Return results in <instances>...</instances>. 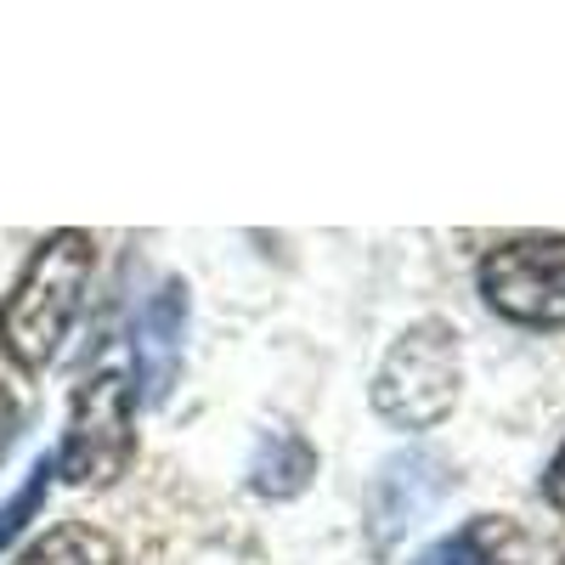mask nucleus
Masks as SVG:
<instances>
[{
  "instance_id": "nucleus-7",
  "label": "nucleus",
  "mask_w": 565,
  "mask_h": 565,
  "mask_svg": "<svg viewBox=\"0 0 565 565\" xmlns=\"http://www.w3.org/2000/svg\"><path fill=\"white\" fill-rule=\"evenodd\" d=\"M526 559H532V543L509 514H476L452 537L430 543L413 565H526Z\"/></svg>"
},
{
  "instance_id": "nucleus-10",
  "label": "nucleus",
  "mask_w": 565,
  "mask_h": 565,
  "mask_svg": "<svg viewBox=\"0 0 565 565\" xmlns=\"http://www.w3.org/2000/svg\"><path fill=\"white\" fill-rule=\"evenodd\" d=\"M52 476H57V458H40L34 469H29V481H23V492L0 509V548H7L23 526H29V514L45 503V492H52Z\"/></svg>"
},
{
  "instance_id": "nucleus-13",
  "label": "nucleus",
  "mask_w": 565,
  "mask_h": 565,
  "mask_svg": "<svg viewBox=\"0 0 565 565\" xmlns=\"http://www.w3.org/2000/svg\"><path fill=\"white\" fill-rule=\"evenodd\" d=\"M559 565H565V559H559Z\"/></svg>"
},
{
  "instance_id": "nucleus-11",
  "label": "nucleus",
  "mask_w": 565,
  "mask_h": 565,
  "mask_svg": "<svg viewBox=\"0 0 565 565\" xmlns=\"http://www.w3.org/2000/svg\"><path fill=\"white\" fill-rule=\"evenodd\" d=\"M543 492H548V503L565 514V447L554 452V463H548V476H543Z\"/></svg>"
},
{
  "instance_id": "nucleus-12",
  "label": "nucleus",
  "mask_w": 565,
  "mask_h": 565,
  "mask_svg": "<svg viewBox=\"0 0 565 565\" xmlns=\"http://www.w3.org/2000/svg\"><path fill=\"white\" fill-rule=\"evenodd\" d=\"M12 424H18V402H12V391L0 385V447L12 441Z\"/></svg>"
},
{
  "instance_id": "nucleus-4",
  "label": "nucleus",
  "mask_w": 565,
  "mask_h": 565,
  "mask_svg": "<svg viewBox=\"0 0 565 565\" xmlns=\"http://www.w3.org/2000/svg\"><path fill=\"white\" fill-rule=\"evenodd\" d=\"M481 295L498 317L526 328H565V238L526 232L481 260Z\"/></svg>"
},
{
  "instance_id": "nucleus-2",
  "label": "nucleus",
  "mask_w": 565,
  "mask_h": 565,
  "mask_svg": "<svg viewBox=\"0 0 565 565\" xmlns=\"http://www.w3.org/2000/svg\"><path fill=\"white\" fill-rule=\"evenodd\" d=\"M458 380H463L458 334L441 317H424L402 328V340L385 351L380 373H373V407L396 430H430L452 413Z\"/></svg>"
},
{
  "instance_id": "nucleus-6",
  "label": "nucleus",
  "mask_w": 565,
  "mask_h": 565,
  "mask_svg": "<svg viewBox=\"0 0 565 565\" xmlns=\"http://www.w3.org/2000/svg\"><path fill=\"white\" fill-rule=\"evenodd\" d=\"M181 334H186V289L170 277L164 289L148 300L136 328V367H141V396L164 402L175 367H181Z\"/></svg>"
},
{
  "instance_id": "nucleus-3",
  "label": "nucleus",
  "mask_w": 565,
  "mask_h": 565,
  "mask_svg": "<svg viewBox=\"0 0 565 565\" xmlns=\"http://www.w3.org/2000/svg\"><path fill=\"white\" fill-rule=\"evenodd\" d=\"M136 452V391L119 367H103L74 391L68 430L57 447V476L68 487H108L130 469Z\"/></svg>"
},
{
  "instance_id": "nucleus-5",
  "label": "nucleus",
  "mask_w": 565,
  "mask_h": 565,
  "mask_svg": "<svg viewBox=\"0 0 565 565\" xmlns=\"http://www.w3.org/2000/svg\"><path fill=\"white\" fill-rule=\"evenodd\" d=\"M452 476L436 452L424 447H407V452H391L373 476V492H367V526H373V548H391L396 537H407L418 521H430V509L447 498Z\"/></svg>"
},
{
  "instance_id": "nucleus-9",
  "label": "nucleus",
  "mask_w": 565,
  "mask_h": 565,
  "mask_svg": "<svg viewBox=\"0 0 565 565\" xmlns=\"http://www.w3.org/2000/svg\"><path fill=\"white\" fill-rule=\"evenodd\" d=\"M12 565H119V548L108 532L68 521V526H52L45 537H34Z\"/></svg>"
},
{
  "instance_id": "nucleus-8",
  "label": "nucleus",
  "mask_w": 565,
  "mask_h": 565,
  "mask_svg": "<svg viewBox=\"0 0 565 565\" xmlns=\"http://www.w3.org/2000/svg\"><path fill=\"white\" fill-rule=\"evenodd\" d=\"M311 476H317V452H311L306 436L282 430V424L260 436V447L249 458V487L260 498H300Z\"/></svg>"
},
{
  "instance_id": "nucleus-1",
  "label": "nucleus",
  "mask_w": 565,
  "mask_h": 565,
  "mask_svg": "<svg viewBox=\"0 0 565 565\" xmlns=\"http://www.w3.org/2000/svg\"><path fill=\"white\" fill-rule=\"evenodd\" d=\"M90 271H97V244H90V232H74V226L52 232L29 255L18 289L0 306V345H7L18 367L40 373L57 356V345L68 340V328L85 306Z\"/></svg>"
}]
</instances>
